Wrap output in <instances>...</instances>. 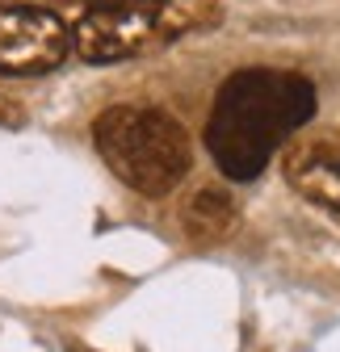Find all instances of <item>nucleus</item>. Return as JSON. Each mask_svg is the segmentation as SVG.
I'll list each match as a JSON object with an SVG mask.
<instances>
[{"instance_id": "20e7f679", "label": "nucleus", "mask_w": 340, "mask_h": 352, "mask_svg": "<svg viewBox=\"0 0 340 352\" xmlns=\"http://www.w3.org/2000/svg\"><path fill=\"white\" fill-rule=\"evenodd\" d=\"M168 38L160 9H89L72 30V51L84 63H122L147 55Z\"/></svg>"}, {"instance_id": "f03ea898", "label": "nucleus", "mask_w": 340, "mask_h": 352, "mask_svg": "<svg viewBox=\"0 0 340 352\" xmlns=\"http://www.w3.org/2000/svg\"><path fill=\"white\" fill-rule=\"evenodd\" d=\"M93 143L118 181L143 197L173 193L193 164L185 126L156 105H109L93 122Z\"/></svg>"}, {"instance_id": "0eeeda50", "label": "nucleus", "mask_w": 340, "mask_h": 352, "mask_svg": "<svg viewBox=\"0 0 340 352\" xmlns=\"http://www.w3.org/2000/svg\"><path fill=\"white\" fill-rule=\"evenodd\" d=\"M89 9H164L177 5V0H84Z\"/></svg>"}, {"instance_id": "423d86ee", "label": "nucleus", "mask_w": 340, "mask_h": 352, "mask_svg": "<svg viewBox=\"0 0 340 352\" xmlns=\"http://www.w3.org/2000/svg\"><path fill=\"white\" fill-rule=\"evenodd\" d=\"M235 223H240L235 201L223 189H210V185L198 189L181 210V227H185V235L193 243H219V239H227L235 231Z\"/></svg>"}, {"instance_id": "39448f33", "label": "nucleus", "mask_w": 340, "mask_h": 352, "mask_svg": "<svg viewBox=\"0 0 340 352\" xmlns=\"http://www.w3.org/2000/svg\"><path fill=\"white\" fill-rule=\"evenodd\" d=\"M286 185L340 223V143L307 139L286 151Z\"/></svg>"}, {"instance_id": "f257e3e1", "label": "nucleus", "mask_w": 340, "mask_h": 352, "mask_svg": "<svg viewBox=\"0 0 340 352\" xmlns=\"http://www.w3.org/2000/svg\"><path fill=\"white\" fill-rule=\"evenodd\" d=\"M315 113V84L299 72L240 67L215 93L206 147L231 181H257L277 147Z\"/></svg>"}, {"instance_id": "7ed1b4c3", "label": "nucleus", "mask_w": 340, "mask_h": 352, "mask_svg": "<svg viewBox=\"0 0 340 352\" xmlns=\"http://www.w3.org/2000/svg\"><path fill=\"white\" fill-rule=\"evenodd\" d=\"M72 51V30L42 5H0V76H47Z\"/></svg>"}]
</instances>
